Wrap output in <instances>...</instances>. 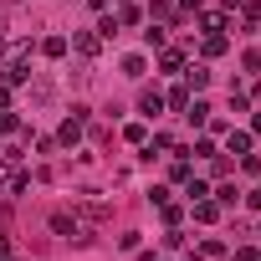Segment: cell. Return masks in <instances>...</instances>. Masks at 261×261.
I'll use <instances>...</instances> for the list:
<instances>
[{
  "label": "cell",
  "mask_w": 261,
  "mask_h": 261,
  "mask_svg": "<svg viewBox=\"0 0 261 261\" xmlns=\"http://www.w3.org/2000/svg\"><path fill=\"white\" fill-rule=\"evenodd\" d=\"M215 215H220L215 200H195V220H215Z\"/></svg>",
  "instance_id": "obj_9"
},
{
  "label": "cell",
  "mask_w": 261,
  "mask_h": 261,
  "mask_svg": "<svg viewBox=\"0 0 261 261\" xmlns=\"http://www.w3.org/2000/svg\"><path fill=\"white\" fill-rule=\"evenodd\" d=\"M87 6H92V11H102V6H108V0H87Z\"/></svg>",
  "instance_id": "obj_16"
},
{
  "label": "cell",
  "mask_w": 261,
  "mask_h": 261,
  "mask_svg": "<svg viewBox=\"0 0 261 261\" xmlns=\"http://www.w3.org/2000/svg\"><path fill=\"white\" fill-rule=\"evenodd\" d=\"M185 118H190V123H210V108H205V102H200V97H195V102H190V108H185Z\"/></svg>",
  "instance_id": "obj_8"
},
{
  "label": "cell",
  "mask_w": 261,
  "mask_h": 261,
  "mask_svg": "<svg viewBox=\"0 0 261 261\" xmlns=\"http://www.w3.org/2000/svg\"><path fill=\"white\" fill-rule=\"evenodd\" d=\"M241 62H246V72H261V51H246Z\"/></svg>",
  "instance_id": "obj_14"
},
{
  "label": "cell",
  "mask_w": 261,
  "mask_h": 261,
  "mask_svg": "<svg viewBox=\"0 0 261 261\" xmlns=\"http://www.w3.org/2000/svg\"><path fill=\"white\" fill-rule=\"evenodd\" d=\"M159 67H164V72H179V67H185V57H179V51H164V57H159Z\"/></svg>",
  "instance_id": "obj_12"
},
{
  "label": "cell",
  "mask_w": 261,
  "mask_h": 261,
  "mask_svg": "<svg viewBox=\"0 0 261 261\" xmlns=\"http://www.w3.org/2000/svg\"><path fill=\"white\" fill-rule=\"evenodd\" d=\"M0 41H6V21H0Z\"/></svg>",
  "instance_id": "obj_17"
},
{
  "label": "cell",
  "mask_w": 261,
  "mask_h": 261,
  "mask_svg": "<svg viewBox=\"0 0 261 261\" xmlns=\"http://www.w3.org/2000/svg\"><path fill=\"white\" fill-rule=\"evenodd\" d=\"M185 82H190V87H195V92H200V87H205V82H210V72H205V67H190V72H185Z\"/></svg>",
  "instance_id": "obj_11"
},
{
  "label": "cell",
  "mask_w": 261,
  "mask_h": 261,
  "mask_svg": "<svg viewBox=\"0 0 261 261\" xmlns=\"http://www.w3.org/2000/svg\"><path fill=\"white\" fill-rule=\"evenodd\" d=\"M82 220H108V200H82Z\"/></svg>",
  "instance_id": "obj_4"
},
{
  "label": "cell",
  "mask_w": 261,
  "mask_h": 261,
  "mask_svg": "<svg viewBox=\"0 0 261 261\" xmlns=\"http://www.w3.org/2000/svg\"><path fill=\"white\" fill-rule=\"evenodd\" d=\"M57 139H62V144H77V139H82V123H77V118L62 123V134H57Z\"/></svg>",
  "instance_id": "obj_10"
},
{
  "label": "cell",
  "mask_w": 261,
  "mask_h": 261,
  "mask_svg": "<svg viewBox=\"0 0 261 261\" xmlns=\"http://www.w3.org/2000/svg\"><path fill=\"white\" fill-rule=\"evenodd\" d=\"M200 26H205V36H220V31H225V16L210 11V16H200Z\"/></svg>",
  "instance_id": "obj_6"
},
{
  "label": "cell",
  "mask_w": 261,
  "mask_h": 261,
  "mask_svg": "<svg viewBox=\"0 0 261 261\" xmlns=\"http://www.w3.org/2000/svg\"><path fill=\"white\" fill-rule=\"evenodd\" d=\"M139 113H144V118H159V113H164V92H159V87H144V92H139Z\"/></svg>",
  "instance_id": "obj_2"
},
{
  "label": "cell",
  "mask_w": 261,
  "mask_h": 261,
  "mask_svg": "<svg viewBox=\"0 0 261 261\" xmlns=\"http://www.w3.org/2000/svg\"><path fill=\"white\" fill-rule=\"evenodd\" d=\"M251 149V134H230V154H246Z\"/></svg>",
  "instance_id": "obj_13"
},
{
  "label": "cell",
  "mask_w": 261,
  "mask_h": 261,
  "mask_svg": "<svg viewBox=\"0 0 261 261\" xmlns=\"http://www.w3.org/2000/svg\"><path fill=\"white\" fill-rule=\"evenodd\" d=\"M72 46H77L82 57H92V51H97V36H92V31H77V36H72Z\"/></svg>",
  "instance_id": "obj_5"
},
{
  "label": "cell",
  "mask_w": 261,
  "mask_h": 261,
  "mask_svg": "<svg viewBox=\"0 0 261 261\" xmlns=\"http://www.w3.org/2000/svg\"><path fill=\"white\" fill-rule=\"evenodd\" d=\"M51 230H57V236H67V241H77V246H87V241H92V236H87L72 215H51Z\"/></svg>",
  "instance_id": "obj_1"
},
{
  "label": "cell",
  "mask_w": 261,
  "mask_h": 261,
  "mask_svg": "<svg viewBox=\"0 0 261 261\" xmlns=\"http://www.w3.org/2000/svg\"><path fill=\"white\" fill-rule=\"evenodd\" d=\"M246 205H251V210H261V185H256V190L246 195Z\"/></svg>",
  "instance_id": "obj_15"
},
{
  "label": "cell",
  "mask_w": 261,
  "mask_h": 261,
  "mask_svg": "<svg viewBox=\"0 0 261 261\" xmlns=\"http://www.w3.org/2000/svg\"><path fill=\"white\" fill-rule=\"evenodd\" d=\"M41 51H46V57H67V36H46Z\"/></svg>",
  "instance_id": "obj_7"
},
{
  "label": "cell",
  "mask_w": 261,
  "mask_h": 261,
  "mask_svg": "<svg viewBox=\"0 0 261 261\" xmlns=\"http://www.w3.org/2000/svg\"><path fill=\"white\" fill-rule=\"evenodd\" d=\"M236 11H241V21H246V31H256V26H261V6H256V0H241Z\"/></svg>",
  "instance_id": "obj_3"
}]
</instances>
